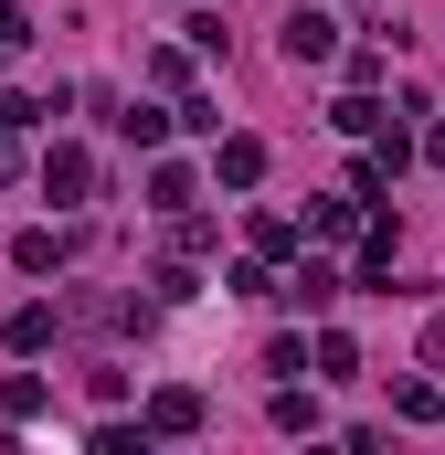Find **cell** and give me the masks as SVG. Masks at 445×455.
I'll return each mask as SVG.
<instances>
[{"label":"cell","mask_w":445,"mask_h":455,"mask_svg":"<svg viewBox=\"0 0 445 455\" xmlns=\"http://www.w3.org/2000/svg\"><path fill=\"white\" fill-rule=\"evenodd\" d=\"M371 212H382V202H360V191H329V202L308 212V233H319V243H360V223H371Z\"/></svg>","instance_id":"6"},{"label":"cell","mask_w":445,"mask_h":455,"mask_svg":"<svg viewBox=\"0 0 445 455\" xmlns=\"http://www.w3.org/2000/svg\"><path fill=\"white\" fill-rule=\"evenodd\" d=\"M138 424H149V435H159V445H181V435H202V392H191V381H159V392H149V413H138Z\"/></svg>","instance_id":"3"},{"label":"cell","mask_w":445,"mask_h":455,"mask_svg":"<svg viewBox=\"0 0 445 455\" xmlns=\"http://www.w3.org/2000/svg\"><path fill=\"white\" fill-rule=\"evenodd\" d=\"M392 254H403V243H392V223L371 212V223H360V286H392Z\"/></svg>","instance_id":"10"},{"label":"cell","mask_w":445,"mask_h":455,"mask_svg":"<svg viewBox=\"0 0 445 455\" xmlns=\"http://www.w3.org/2000/svg\"><path fill=\"white\" fill-rule=\"evenodd\" d=\"M0 64H11V53H0Z\"/></svg>","instance_id":"27"},{"label":"cell","mask_w":445,"mask_h":455,"mask_svg":"<svg viewBox=\"0 0 445 455\" xmlns=\"http://www.w3.org/2000/svg\"><path fill=\"white\" fill-rule=\"evenodd\" d=\"M425 371H445V307L425 318Z\"/></svg>","instance_id":"24"},{"label":"cell","mask_w":445,"mask_h":455,"mask_svg":"<svg viewBox=\"0 0 445 455\" xmlns=\"http://www.w3.org/2000/svg\"><path fill=\"white\" fill-rule=\"evenodd\" d=\"M213 180L222 191H255L265 180V138H213Z\"/></svg>","instance_id":"7"},{"label":"cell","mask_w":445,"mask_h":455,"mask_svg":"<svg viewBox=\"0 0 445 455\" xmlns=\"http://www.w3.org/2000/svg\"><path fill=\"white\" fill-rule=\"evenodd\" d=\"M329 127L339 138H371V127H382V85H350V96L329 107Z\"/></svg>","instance_id":"13"},{"label":"cell","mask_w":445,"mask_h":455,"mask_svg":"<svg viewBox=\"0 0 445 455\" xmlns=\"http://www.w3.org/2000/svg\"><path fill=\"white\" fill-rule=\"evenodd\" d=\"M43 403H53L43 371H11V381H0V413H11V424H43Z\"/></svg>","instance_id":"16"},{"label":"cell","mask_w":445,"mask_h":455,"mask_svg":"<svg viewBox=\"0 0 445 455\" xmlns=\"http://www.w3.org/2000/svg\"><path fill=\"white\" fill-rule=\"evenodd\" d=\"M96 455H149V424H96Z\"/></svg>","instance_id":"21"},{"label":"cell","mask_w":445,"mask_h":455,"mask_svg":"<svg viewBox=\"0 0 445 455\" xmlns=\"http://www.w3.org/2000/svg\"><path fill=\"white\" fill-rule=\"evenodd\" d=\"M107 127L127 138V148H159V138H170V116H149L138 96H117V107H107Z\"/></svg>","instance_id":"12"},{"label":"cell","mask_w":445,"mask_h":455,"mask_svg":"<svg viewBox=\"0 0 445 455\" xmlns=\"http://www.w3.org/2000/svg\"><path fill=\"white\" fill-rule=\"evenodd\" d=\"M43 191H53L64 212H85V202H96V148H75V138H53V148H43Z\"/></svg>","instance_id":"1"},{"label":"cell","mask_w":445,"mask_h":455,"mask_svg":"<svg viewBox=\"0 0 445 455\" xmlns=\"http://www.w3.org/2000/svg\"><path fill=\"white\" fill-rule=\"evenodd\" d=\"M181 202H202V180H191L181 159H159V170H149V212H181Z\"/></svg>","instance_id":"15"},{"label":"cell","mask_w":445,"mask_h":455,"mask_svg":"<svg viewBox=\"0 0 445 455\" xmlns=\"http://www.w3.org/2000/svg\"><path fill=\"white\" fill-rule=\"evenodd\" d=\"M159 233H170V254H213V212H191V202L159 212Z\"/></svg>","instance_id":"17"},{"label":"cell","mask_w":445,"mask_h":455,"mask_svg":"<svg viewBox=\"0 0 445 455\" xmlns=\"http://www.w3.org/2000/svg\"><path fill=\"white\" fill-rule=\"evenodd\" d=\"M392 413H403V424H445V392L425 371H403V381H392Z\"/></svg>","instance_id":"11"},{"label":"cell","mask_w":445,"mask_h":455,"mask_svg":"<svg viewBox=\"0 0 445 455\" xmlns=\"http://www.w3.org/2000/svg\"><path fill=\"white\" fill-rule=\"evenodd\" d=\"M308 371H319V381H350V371H360V339H350V329H319Z\"/></svg>","instance_id":"14"},{"label":"cell","mask_w":445,"mask_h":455,"mask_svg":"<svg viewBox=\"0 0 445 455\" xmlns=\"http://www.w3.org/2000/svg\"><path fill=\"white\" fill-rule=\"evenodd\" d=\"M0 53H32V11L21 0H0Z\"/></svg>","instance_id":"22"},{"label":"cell","mask_w":445,"mask_h":455,"mask_svg":"<svg viewBox=\"0 0 445 455\" xmlns=\"http://www.w3.org/2000/svg\"><path fill=\"white\" fill-rule=\"evenodd\" d=\"M339 286H350V275H339L329 254H287V275H276V297H287L297 318H319V307H329Z\"/></svg>","instance_id":"2"},{"label":"cell","mask_w":445,"mask_h":455,"mask_svg":"<svg viewBox=\"0 0 445 455\" xmlns=\"http://www.w3.org/2000/svg\"><path fill=\"white\" fill-rule=\"evenodd\" d=\"M276 435H319V403H308L297 381H276Z\"/></svg>","instance_id":"20"},{"label":"cell","mask_w":445,"mask_h":455,"mask_svg":"<svg viewBox=\"0 0 445 455\" xmlns=\"http://www.w3.org/2000/svg\"><path fill=\"white\" fill-rule=\"evenodd\" d=\"M0 180H21V138L11 127H0Z\"/></svg>","instance_id":"25"},{"label":"cell","mask_w":445,"mask_h":455,"mask_svg":"<svg viewBox=\"0 0 445 455\" xmlns=\"http://www.w3.org/2000/svg\"><path fill=\"white\" fill-rule=\"evenodd\" d=\"M425 159H435V170H445V116H435V127H425Z\"/></svg>","instance_id":"26"},{"label":"cell","mask_w":445,"mask_h":455,"mask_svg":"<svg viewBox=\"0 0 445 455\" xmlns=\"http://www.w3.org/2000/svg\"><path fill=\"white\" fill-rule=\"evenodd\" d=\"M149 286H159V307H191V297H202V275H191V254H170V265H159Z\"/></svg>","instance_id":"19"},{"label":"cell","mask_w":445,"mask_h":455,"mask_svg":"<svg viewBox=\"0 0 445 455\" xmlns=\"http://www.w3.org/2000/svg\"><path fill=\"white\" fill-rule=\"evenodd\" d=\"M11 265H21V275H53V265H75V233L32 223V233H21V243H11Z\"/></svg>","instance_id":"8"},{"label":"cell","mask_w":445,"mask_h":455,"mask_svg":"<svg viewBox=\"0 0 445 455\" xmlns=\"http://www.w3.org/2000/svg\"><path fill=\"white\" fill-rule=\"evenodd\" d=\"M276 43H287V64H329V53H339V21H329V11H287Z\"/></svg>","instance_id":"4"},{"label":"cell","mask_w":445,"mask_h":455,"mask_svg":"<svg viewBox=\"0 0 445 455\" xmlns=\"http://www.w3.org/2000/svg\"><path fill=\"white\" fill-rule=\"evenodd\" d=\"M32 116H43V96H11V85H0V127H11V138H21Z\"/></svg>","instance_id":"23"},{"label":"cell","mask_w":445,"mask_h":455,"mask_svg":"<svg viewBox=\"0 0 445 455\" xmlns=\"http://www.w3.org/2000/svg\"><path fill=\"white\" fill-rule=\"evenodd\" d=\"M297 243H308V233L287 223V212H255V223H244V254H255V265H287Z\"/></svg>","instance_id":"9"},{"label":"cell","mask_w":445,"mask_h":455,"mask_svg":"<svg viewBox=\"0 0 445 455\" xmlns=\"http://www.w3.org/2000/svg\"><path fill=\"white\" fill-rule=\"evenodd\" d=\"M0 339L21 349V360H43V349L64 339V307H43V297H32V307H11V318H0Z\"/></svg>","instance_id":"5"},{"label":"cell","mask_w":445,"mask_h":455,"mask_svg":"<svg viewBox=\"0 0 445 455\" xmlns=\"http://www.w3.org/2000/svg\"><path fill=\"white\" fill-rule=\"evenodd\" d=\"M149 85H159V96H170V107H181V96H191V85H202V75H191V53H149Z\"/></svg>","instance_id":"18"}]
</instances>
